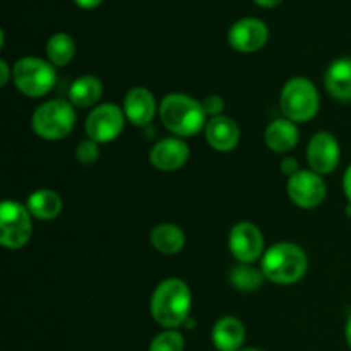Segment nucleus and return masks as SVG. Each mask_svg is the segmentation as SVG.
Listing matches in <instances>:
<instances>
[{
	"label": "nucleus",
	"instance_id": "obj_1",
	"mask_svg": "<svg viewBox=\"0 0 351 351\" xmlns=\"http://www.w3.org/2000/svg\"><path fill=\"white\" fill-rule=\"evenodd\" d=\"M191 307V288L178 278H168L161 281L151 295V315L165 329L182 328L189 321Z\"/></svg>",
	"mask_w": 351,
	"mask_h": 351
},
{
	"label": "nucleus",
	"instance_id": "obj_2",
	"mask_svg": "<svg viewBox=\"0 0 351 351\" xmlns=\"http://www.w3.org/2000/svg\"><path fill=\"white\" fill-rule=\"evenodd\" d=\"M160 119L173 136L192 137L206 129V112L202 103L184 93H170L160 103Z\"/></svg>",
	"mask_w": 351,
	"mask_h": 351
},
{
	"label": "nucleus",
	"instance_id": "obj_3",
	"mask_svg": "<svg viewBox=\"0 0 351 351\" xmlns=\"http://www.w3.org/2000/svg\"><path fill=\"white\" fill-rule=\"evenodd\" d=\"M307 254L291 242H278L264 252L261 269L267 281L276 285H293L307 271Z\"/></svg>",
	"mask_w": 351,
	"mask_h": 351
},
{
	"label": "nucleus",
	"instance_id": "obj_4",
	"mask_svg": "<svg viewBox=\"0 0 351 351\" xmlns=\"http://www.w3.org/2000/svg\"><path fill=\"white\" fill-rule=\"evenodd\" d=\"M75 125V110L69 99L55 98L45 101L34 110L31 127L34 134L45 141H62Z\"/></svg>",
	"mask_w": 351,
	"mask_h": 351
},
{
	"label": "nucleus",
	"instance_id": "obj_5",
	"mask_svg": "<svg viewBox=\"0 0 351 351\" xmlns=\"http://www.w3.org/2000/svg\"><path fill=\"white\" fill-rule=\"evenodd\" d=\"M280 106L285 119L295 123L308 122L319 112L317 88L311 79L302 75L288 79L281 89Z\"/></svg>",
	"mask_w": 351,
	"mask_h": 351
},
{
	"label": "nucleus",
	"instance_id": "obj_6",
	"mask_svg": "<svg viewBox=\"0 0 351 351\" xmlns=\"http://www.w3.org/2000/svg\"><path fill=\"white\" fill-rule=\"evenodd\" d=\"M12 81L27 98H41L57 84V71L43 58L23 57L14 64Z\"/></svg>",
	"mask_w": 351,
	"mask_h": 351
},
{
	"label": "nucleus",
	"instance_id": "obj_7",
	"mask_svg": "<svg viewBox=\"0 0 351 351\" xmlns=\"http://www.w3.org/2000/svg\"><path fill=\"white\" fill-rule=\"evenodd\" d=\"M33 223L24 204L5 199L0 206V243L9 250H19L31 240Z\"/></svg>",
	"mask_w": 351,
	"mask_h": 351
},
{
	"label": "nucleus",
	"instance_id": "obj_8",
	"mask_svg": "<svg viewBox=\"0 0 351 351\" xmlns=\"http://www.w3.org/2000/svg\"><path fill=\"white\" fill-rule=\"evenodd\" d=\"M125 113L115 103H103L86 119V134L88 139L95 141L98 144H106L115 141L122 134L123 125H125Z\"/></svg>",
	"mask_w": 351,
	"mask_h": 351
},
{
	"label": "nucleus",
	"instance_id": "obj_9",
	"mask_svg": "<svg viewBox=\"0 0 351 351\" xmlns=\"http://www.w3.org/2000/svg\"><path fill=\"white\" fill-rule=\"evenodd\" d=\"M287 192L295 206L302 209H314L324 202L328 187L322 175L312 170H300L288 178Z\"/></svg>",
	"mask_w": 351,
	"mask_h": 351
},
{
	"label": "nucleus",
	"instance_id": "obj_10",
	"mask_svg": "<svg viewBox=\"0 0 351 351\" xmlns=\"http://www.w3.org/2000/svg\"><path fill=\"white\" fill-rule=\"evenodd\" d=\"M228 249L240 264H254L264 256L263 232L254 223H237L230 230Z\"/></svg>",
	"mask_w": 351,
	"mask_h": 351
},
{
	"label": "nucleus",
	"instance_id": "obj_11",
	"mask_svg": "<svg viewBox=\"0 0 351 351\" xmlns=\"http://www.w3.org/2000/svg\"><path fill=\"white\" fill-rule=\"evenodd\" d=\"M269 40L266 23L257 17H242L228 29V43L240 53H254L261 50Z\"/></svg>",
	"mask_w": 351,
	"mask_h": 351
},
{
	"label": "nucleus",
	"instance_id": "obj_12",
	"mask_svg": "<svg viewBox=\"0 0 351 351\" xmlns=\"http://www.w3.org/2000/svg\"><path fill=\"white\" fill-rule=\"evenodd\" d=\"M339 158H341V149L339 143L331 132L314 134L308 141L307 146V163L312 171L319 175H329L338 168Z\"/></svg>",
	"mask_w": 351,
	"mask_h": 351
},
{
	"label": "nucleus",
	"instance_id": "obj_13",
	"mask_svg": "<svg viewBox=\"0 0 351 351\" xmlns=\"http://www.w3.org/2000/svg\"><path fill=\"white\" fill-rule=\"evenodd\" d=\"M191 156L187 143L180 137H165L158 141L149 153V161L161 171H175L184 167Z\"/></svg>",
	"mask_w": 351,
	"mask_h": 351
},
{
	"label": "nucleus",
	"instance_id": "obj_14",
	"mask_svg": "<svg viewBox=\"0 0 351 351\" xmlns=\"http://www.w3.org/2000/svg\"><path fill=\"white\" fill-rule=\"evenodd\" d=\"M160 110L154 95L146 88H132L123 99V113L127 122L136 127H147Z\"/></svg>",
	"mask_w": 351,
	"mask_h": 351
},
{
	"label": "nucleus",
	"instance_id": "obj_15",
	"mask_svg": "<svg viewBox=\"0 0 351 351\" xmlns=\"http://www.w3.org/2000/svg\"><path fill=\"white\" fill-rule=\"evenodd\" d=\"M206 141L218 153H230L240 143V127L226 115L209 119L204 129Z\"/></svg>",
	"mask_w": 351,
	"mask_h": 351
},
{
	"label": "nucleus",
	"instance_id": "obj_16",
	"mask_svg": "<svg viewBox=\"0 0 351 351\" xmlns=\"http://www.w3.org/2000/svg\"><path fill=\"white\" fill-rule=\"evenodd\" d=\"M245 326L240 319L226 315L215 324L211 332L213 345L218 351H239L245 341Z\"/></svg>",
	"mask_w": 351,
	"mask_h": 351
},
{
	"label": "nucleus",
	"instance_id": "obj_17",
	"mask_svg": "<svg viewBox=\"0 0 351 351\" xmlns=\"http://www.w3.org/2000/svg\"><path fill=\"white\" fill-rule=\"evenodd\" d=\"M324 84L329 95L338 101H351V57L332 62L324 75Z\"/></svg>",
	"mask_w": 351,
	"mask_h": 351
},
{
	"label": "nucleus",
	"instance_id": "obj_18",
	"mask_svg": "<svg viewBox=\"0 0 351 351\" xmlns=\"http://www.w3.org/2000/svg\"><path fill=\"white\" fill-rule=\"evenodd\" d=\"M298 137L300 134L297 123L288 119H278L266 127L264 143L273 153H288L297 146Z\"/></svg>",
	"mask_w": 351,
	"mask_h": 351
},
{
	"label": "nucleus",
	"instance_id": "obj_19",
	"mask_svg": "<svg viewBox=\"0 0 351 351\" xmlns=\"http://www.w3.org/2000/svg\"><path fill=\"white\" fill-rule=\"evenodd\" d=\"M27 211L41 221H51L62 213V199L51 189H38L27 197Z\"/></svg>",
	"mask_w": 351,
	"mask_h": 351
},
{
	"label": "nucleus",
	"instance_id": "obj_20",
	"mask_svg": "<svg viewBox=\"0 0 351 351\" xmlns=\"http://www.w3.org/2000/svg\"><path fill=\"white\" fill-rule=\"evenodd\" d=\"M103 96V84L96 75H81L74 79L69 88V101L79 108H89L96 105Z\"/></svg>",
	"mask_w": 351,
	"mask_h": 351
},
{
	"label": "nucleus",
	"instance_id": "obj_21",
	"mask_svg": "<svg viewBox=\"0 0 351 351\" xmlns=\"http://www.w3.org/2000/svg\"><path fill=\"white\" fill-rule=\"evenodd\" d=\"M149 242L158 252L165 254V256H173L184 249L185 233L180 226L171 225V223H161L151 230Z\"/></svg>",
	"mask_w": 351,
	"mask_h": 351
},
{
	"label": "nucleus",
	"instance_id": "obj_22",
	"mask_svg": "<svg viewBox=\"0 0 351 351\" xmlns=\"http://www.w3.org/2000/svg\"><path fill=\"white\" fill-rule=\"evenodd\" d=\"M75 55V43L71 34L55 33L47 41L48 62L55 67H65Z\"/></svg>",
	"mask_w": 351,
	"mask_h": 351
},
{
	"label": "nucleus",
	"instance_id": "obj_23",
	"mask_svg": "<svg viewBox=\"0 0 351 351\" xmlns=\"http://www.w3.org/2000/svg\"><path fill=\"white\" fill-rule=\"evenodd\" d=\"M264 276L263 269H257L252 264H237L230 271V283L235 290L240 291H256L263 287Z\"/></svg>",
	"mask_w": 351,
	"mask_h": 351
},
{
	"label": "nucleus",
	"instance_id": "obj_24",
	"mask_svg": "<svg viewBox=\"0 0 351 351\" xmlns=\"http://www.w3.org/2000/svg\"><path fill=\"white\" fill-rule=\"evenodd\" d=\"M185 339L178 329H165L156 335L149 345V351H184Z\"/></svg>",
	"mask_w": 351,
	"mask_h": 351
},
{
	"label": "nucleus",
	"instance_id": "obj_25",
	"mask_svg": "<svg viewBox=\"0 0 351 351\" xmlns=\"http://www.w3.org/2000/svg\"><path fill=\"white\" fill-rule=\"evenodd\" d=\"M99 158V144L95 143L91 139H86L82 143L77 144L75 147V160L77 163L84 165V167H91L98 161Z\"/></svg>",
	"mask_w": 351,
	"mask_h": 351
},
{
	"label": "nucleus",
	"instance_id": "obj_26",
	"mask_svg": "<svg viewBox=\"0 0 351 351\" xmlns=\"http://www.w3.org/2000/svg\"><path fill=\"white\" fill-rule=\"evenodd\" d=\"M202 108H204L206 115L215 119V117L223 115V110H225V99L219 95H209L202 99Z\"/></svg>",
	"mask_w": 351,
	"mask_h": 351
},
{
	"label": "nucleus",
	"instance_id": "obj_27",
	"mask_svg": "<svg viewBox=\"0 0 351 351\" xmlns=\"http://www.w3.org/2000/svg\"><path fill=\"white\" fill-rule=\"evenodd\" d=\"M302 168L298 167V161L295 160V158H285L283 161H281V173L283 175H287L288 178L290 177H293L295 173H298V171H300Z\"/></svg>",
	"mask_w": 351,
	"mask_h": 351
},
{
	"label": "nucleus",
	"instance_id": "obj_28",
	"mask_svg": "<svg viewBox=\"0 0 351 351\" xmlns=\"http://www.w3.org/2000/svg\"><path fill=\"white\" fill-rule=\"evenodd\" d=\"M0 72H2V79H0V86H7L10 81V75H12V69L9 67L5 60H0Z\"/></svg>",
	"mask_w": 351,
	"mask_h": 351
},
{
	"label": "nucleus",
	"instance_id": "obj_29",
	"mask_svg": "<svg viewBox=\"0 0 351 351\" xmlns=\"http://www.w3.org/2000/svg\"><path fill=\"white\" fill-rule=\"evenodd\" d=\"M343 191H345L346 199H348V202L351 204V165L346 168L345 177H343Z\"/></svg>",
	"mask_w": 351,
	"mask_h": 351
},
{
	"label": "nucleus",
	"instance_id": "obj_30",
	"mask_svg": "<svg viewBox=\"0 0 351 351\" xmlns=\"http://www.w3.org/2000/svg\"><path fill=\"white\" fill-rule=\"evenodd\" d=\"M81 9H96L103 0H74Z\"/></svg>",
	"mask_w": 351,
	"mask_h": 351
},
{
	"label": "nucleus",
	"instance_id": "obj_31",
	"mask_svg": "<svg viewBox=\"0 0 351 351\" xmlns=\"http://www.w3.org/2000/svg\"><path fill=\"white\" fill-rule=\"evenodd\" d=\"M254 2H256L257 5L266 7V9H269V7H276V5H280V3L283 2V0H254Z\"/></svg>",
	"mask_w": 351,
	"mask_h": 351
},
{
	"label": "nucleus",
	"instance_id": "obj_32",
	"mask_svg": "<svg viewBox=\"0 0 351 351\" xmlns=\"http://www.w3.org/2000/svg\"><path fill=\"white\" fill-rule=\"evenodd\" d=\"M345 338H346V343H348V346L351 348V314L348 315V319H346V326H345Z\"/></svg>",
	"mask_w": 351,
	"mask_h": 351
},
{
	"label": "nucleus",
	"instance_id": "obj_33",
	"mask_svg": "<svg viewBox=\"0 0 351 351\" xmlns=\"http://www.w3.org/2000/svg\"><path fill=\"white\" fill-rule=\"evenodd\" d=\"M345 213H346V216H348V218H351V204H350V202H348V204H346Z\"/></svg>",
	"mask_w": 351,
	"mask_h": 351
},
{
	"label": "nucleus",
	"instance_id": "obj_34",
	"mask_svg": "<svg viewBox=\"0 0 351 351\" xmlns=\"http://www.w3.org/2000/svg\"><path fill=\"white\" fill-rule=\"evenodd\" d=\"M239 351H264V350H259V348H242Z\"/></svg>",
	"mask_w": 351,
	"mask_h": 351
}]
</instances>
